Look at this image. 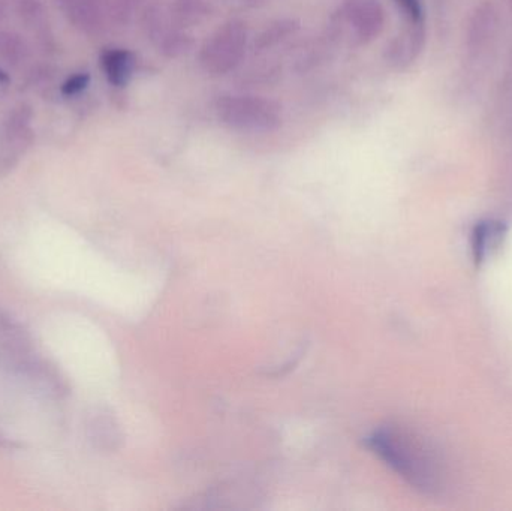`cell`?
Returning a JSON list of instances; mask_svg holds the SVG:
<instances>
[{
    "label": "cell",
    "instance_id": "cell-4",
    "mask_svg": "<svg viewBox=\"0 0 512 511\" xmlns=\"http://www.w3.org/2000/svg\"><path fill=\"white\" fill-rule=\"evenodd\" d=\"M144 29H146L147 38L165 57L174 59L191 50V35L185 32V27L177 23L171 9L165 6L153 5L147 9L144 15Z\"/></svg>",
    "mask_w": 512,
    "mask_h": 511
},
{
    "label": "cell",
    "instance_id": "cell-10",
    "mask_svg": "<svg viewBox=\"0 0 512 511\" xmlns=\"http://www.w3.org/2000/svg\"><path fill=\"white\" fill-rule=\"evenodd\" d=\"M171 12L177 23L182 24L183 27H189L200 23L209 14V5L206 0H176Z\"/></svg>",
    "mask_w": 512,
    "mask_h": 511
},
{
    "label": "cell",
    "instance_id": "cell-2",
    "mask_svg": "<svg viewBox=\"0 0 512 511\" xmlns=\"http://www.w3.org/2000/svg\"><path fill=\"white\" fill-rule=\"evenodd\" d=\"M216 116L234 131L267 134L282 126L283 113L279 102L256 95L219 96L215 104Z\"/></svg>",
    "mask_w": 512,
    "mask_h": 511
},
{
    "label": "cell",
    "instance_id": "cell-1",
    "mask_svg": "<svg viewBox=\"0 0 512 511\" xmlns=\"http://www.w3.org/2000/svg\"><path fill=\"white\" fill-rule=\"evenodd\" d=\"M367 443L379 458L414 488L433 492L441 486V464L435 453L418 438L388 428L376 431Z\"/></svg>",
    "mask_w": 512,
    "mask_h": 511
},
{
    "label": "cell",
    "instance_id": "cell-11",
    "mask_svg": "<svg viewBox=\"0 0 512 511\" xmlns=\"http://www.w3.org/2000/svg\"><path fill=\"white\" fill-rule=\"evenodd\" d=\"M90 80H92V77H90L89 72H77V74L71 75L63 81L62 86H60V93L66 98L80 95L89 87Z\"/></svg>",
    "mask_w": 512,
    "mask_h": 511
},
{
    "label": "cell",
    "instance_id": "cell-8",
    "mask_svg": "<svg viewBox=\"0 0 512 511\" xmlns=\"http://www.w3.org/2000/svg\"><path fill=\"white\" fill-rule=\"evenodd\" d=\"M421 39H423L421 26H411L405 35L399 36L388 48L387 57L390 62L399 66L411 62L420 51Z\"/></svg>",
    "mask_w": 512,
    "mask_h": 511
},
{
    "label": "cell",
    "instance_id": "cell-9",
    "mask_svg": "<svg viewBox=\"0 0 512 511\" xmlns=\"http://www.w3.org/2000/svg\"><path fill=\"white\" fill-rule=\"evenodd\" d=\"M298 29H300V23L291 18L274 21L270 26L265 27L261 35L256 38L255 48L258 51L268 50V48L286 41L289 36L295 35Z\"/></svg>",
    "mask_w": 512,
    "mask_h": 511
},
{
    "label": "cell",
    "instance_id": "cell-5",
    "mask_svg": "<svg viewBox=\"0 0 512 511\" xmlns=\"http://www.w3.org/2000/svg\"><path fill=\"white\" fill-rule=\"evenodd\" d=\"M342 12L358 41L367 44L381 35L385 12L379 0H342Z\"/></svg>",
    "mask_w": 512,
    "mask_h": 511
},
{
    "label": "cell",
    "instance_id": "cell-6",
    "mask_svg": "<svg viewBox=\"0 0 512 511\" xmlns=\"http://www.w3.org/2000/svg\"><path fill=\"white\" fill-rule=\"evenodd\" d=\"M101 68L111 86H128L134 75V54L125 48H108L101 54Z\"/></svg>",
    "mask_w": 512,
    "mask_h": 511
},
{
    "label": "cell",
    "instance_id": "cell-14",
    "mask_svg": "<svg viewBox=\"0 0 512 511\" xmlns=\"http://www.w3.org/2000/svg\"><path fill=\"white\" fill-rule=\"evenodd\" d=\"M246 2H258V0H246Z\"/></svg>",
    "mask_w": 512,
    "mask_h": 511
},
{
    "label": "cell",
    "instance_id": "cell-12",
    "mask_svg": "<svg viewBox=\"0 0 512 511\" xmlns=\"http://www.w3.org/2000/svg\"><path fill=\"white\" fill-rule=\"evenodd\" d=\"M411 26H423L424 8L421 0H394Z\"/></svg>",
    "mask_w": 512,
    "mask_h": 511
},
{
    "label": "cell",
    "instance_id": "cell-13",
    "mask_svg": "<svg viewBox=\"0 0 512 511\" xmlns=\"http://www.w3.org/2000/svg\"><path fill=\"white\" fill-rule=\"evenodd\" d=\"M9 81V75L8 72L3 71V69H0V84H6Z\"/></svg>",
    "mask_w": 512,
    "mask_h": 511
},
{
    "label": "cell",
    "instance_id": "cell-7",
    "mask_svg": "<svg viewBox=\"0 0 512 511\" xmlns=\"http://www.w3.org/2000/svg\"><path fill=\"white\" fill-rule=\"evenodd\" d=\"M505 230H507L505 225L496 221L480 222L475 227L474 236H472L475 263H483L490 251L498 248L499 243L504 239Z\"/></svg>",
    "mask_w": 512,
    "mask_h": 511
},
{
    "label": "cell",
    "instance_id": "cell-3",
    "mask_svg": "<svg viewBox=\"0 0 512 511\" xmlns=\"http://www.w3.org/2000/svg\"><path fill=\"white\" fill-rule=\"evenodd\" d=\"M248 39V27L243 21L222 24L201 47L198 56L201 68L213 77L234 71L245 57Z\"/></svg>",
    "mask_w": 512,
    "mask_h": 511
}]
</instances>
